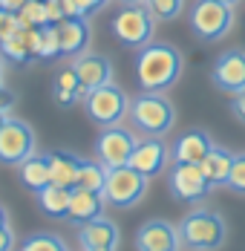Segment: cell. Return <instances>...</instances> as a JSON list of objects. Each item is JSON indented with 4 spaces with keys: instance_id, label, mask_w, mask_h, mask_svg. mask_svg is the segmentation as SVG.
<instances>
[{
    "instance_id": "ffe728a7",
    "label": "cell",
    "mask_w": 245,
    "mask_h": 251,
    "mask_svg": "<svg viewBox=\"0 0 245 251\" xmlns=\"http://www.w3.org/2000/svg\"><path fill=\"white\" fill-rule=\"evenodd\" d=\"M87 99V90L81 87V81L75 75V70H61L55 81H52V101L58 104V107H73L78 101Z\"/></svg>"
},
{
    "instance_id": "e575fe53",
    "label": "cell",
    "mask_w": 245,
    "mask_h": 251,
    "mask_svg": "<svg viewBox=\"0 0 245 251\" xmlns=\"http://www.w3.org/2000/svg\"><path fill=\"white\" fill-rule=\"evenodd\" d=\"M75 3H78V9H81L84 15H93V12H98L107 0H75Z\"/></svg>"
},
{
    "instance_id": "836d02e7",
    "label": "cell",
    "mask_w": 245,
    "mask_h": 251,
    "mask_svg": "<svg viewBox=\"0 0 245 251\" xmlns=\"http://www.w3.org/2000/svg\"><path fill=\"white\" fill-rule=\"evenodd\" d=\"M12 246H15V234L9 226H3L0 228V251H12Z\"/></svg>"
},
{
    "instance_id": "484cf974",
    "label": "cell",
    "mask_w": 245,
    "mask_h": 251,
    "mask_svg": "<svg viewBox=\"0 0 245 251\" xmlns=\"http://www.w3.org/2000/svg\"><path fill=\"white\" fill-rule=\"evenodd\" d=\"M21 251H70L67 249V243L61 240V237H55V234H32V237H26Z\"/></svg>"
},
{
    "instance_id": "ba28073f",
    "label": "cell",
    "mask_w": 245,
    "mask_h": 251,
    "mask_svg": "<svg viewBox=\"0 0 245 251\" xmlns=\"http://www.w3.org/2000/svg\"><path fill=\"white\" fill-rule=\"evenodd\" d=\"M168 185H171L173 200L185 202V205H196L202 202L208 194H211V179L205 176V171L199 165H191V162H176L171 168V176H168Z\"/></svg>"
},
{
    "instance_id": "9a60e30c",
    "label": "cell",
    "mask_w": 245,
    "mask_h": 251,
    "mask_svg": "<svg viewBox=\"0 0 245 251\" xmlns=\"http://www.w3.org/2000/svg\"><path fill=\"white\" fill-rule=\"evenodd\" d=\"M78 240H81L84 251H116L122 243V234H119V226L113 220L98 217V220H90L81 226Z\"/></svg>"
},
{
    "instance_id": "f1b7e54d",
    "label": "cell",
    "mask_w": 245,
    "mask_h": 251,
    "mask_svg": "<svg viewBox=\"0 0 245 251\" xmlns=\"http://www.w3.org/2000/svg\"><path fill=\"white\" fill-rule=\"evenodd\" d=\"M58 55H61V38H58L55 24L41 26V52H38V58L49 61V58H58Z\"/></svg>"
},
{
    "instance_id": "5bb4252c",
    "label": "cell",
    "mask_w": 245,
    "mask_h": 251,
    "mask_svg": "<svg viewBox=\"0 0 245 251\" xmlns=\"http://www.w3.org/2000/svg\"><path fill=\"white\" fill-rule=\"evenodd\" d=\"M73 70H75V75H78L81 87H84L87 93L113 81V64H110V58L96 55V52H81V55H75Z\"/></svg>"
},
{
    "instance_id": "6da1fadb",
    "label": "cell",
    "mask_w": 245,
    "mask_h": 251,
    "mask_svg": "<svg viewBox=\"0 0 245 251\" xmlns=\"http://www.w3.org/2000/svg\"><path fill=\"white\" fill-rule=\"evenodd\" d=\"M182 52L173 44H147L136 55V78L145 93H168L182 75Z\"/></svg>"
},
{
    "instance_id": "1f68e13d",
    "label": "cell",
    "mask_w": 245,
    "mask_h": 251,
    "mask_svg": "<svg viewBox=\"0 0 245 251\" xmlns=\"http://www.w3.org/2000/svg\"><path fill=\"white\" fill-rule=\"evenodd\" d=\"M47 18H49V24H61V21L67 18L61 0H47Z\"/></svg>"
},
{
    "instance_id": "7a4b0ae2",
    "label": "cell",
    "mask_w": 245,
    "mask_h": 251,
    "mask_svg": "<svg viewBox=\"0 0 245 251\" xmlns=\"http://www.w3.org/2000/svg\"><path fill=\"white\" fill-rule=\"evenodd\" d=\"M182 246L194 251H220L228 243V223L220 211L211 208H196L188 211L179 223Z\"/></svg>"
},
{
    "instance_id": "74e56055",
    "label": "cell",
    "mask_w": 245,
    "mask_h": 251,
    "mask_svg": "<svg viewBox=\"0 0 245 251\" xmlns=\"http://www.w3.org/2000/svg\"><path fill=\"white\" fill-rule=\"evenodd\" d=\"M3 226H9V214H6V208L0 205V228H3Z\"/></svg>"
},
{
    "instance_id": "cb8c5ba5",
    "label": "cell",
    "mask_w": 245,
    "mask_h": 251,
    "mask_svg": "<svg viewBox=\"0 0 245 251\" xmlns=\"http://www.w3.org/2000/svg\"><path fill=\"white\" fill-rule=\"evenodd\" d=\"M107 165H101V162H90V159H84L81 162V171H78V182H75V188H87V191H98V194H104V185H107Z\"/></svg>"
},
{
    "instance_id": "4316f807",
    "label": "cell",
    "mask_w": 245,
    "mask_h": 251,
    "mask_svg": "<svg viewBox=\"0 0 245 251\" xmlns=\"http://www.w3.org/2000/svg\"><path fill=\"white\" fill-rule=\"evenodd\" d=\"M156 21H176L185 9V0H145Z\"/></svg>"
},
{
    "instance_id": "ab89813d",
    "label": "cell",
    "mask_w": 245,
    "mask_h": 251,
    "mask_svg": "<svg viewBox=\"0 0 245 251\" xmlns=\"http://www.w3.org/2000/svg\"><path fill=\"white\" fill-rule=\"evenodd\" d=\"M124 6H133V3H145V0H122Z\"/></svg>"
},
{
    "instance_id": "d6986e66",
    "label": "cell",
    "mask_w": 245,
    "mask_h": 251,
    "mask_svg": "<svg viewBox=\"0 0 245 251\" xmlns=\"http://www.w3.org/2000/svg\"><path fill=\"white\" fill-rule=\"evenodd\" d=\"M47 159H49V171H52V182L64 185V188H75L84 159L70 151H52V153H47Z\"/></svg>"
},
{
    "instance_id": "603a6c76",
    "label": "cell",
    "mask_w": 245,
    "mask_h": 251,
    "mask_svg": "<svg viewBox=\"0 0 245 251\" xmlns=\"http://www.w3.org/2000/svg\"><path fill=\"white\" fill-rule=\"evenodd\" d=\"M18 174H21V182H24L29 191H35V194L52 182L49 159H47V156H38V153H32L29 159H24V162L18 165Z\"/></svg>"
},
{
    "instance_id": "8992f818",
    "label": "cell",
    "mask_w": 245,
    "mask_h": 251,
    "mask_svg": "<svg viewBox=\"0 0 245 251\" xmlns=\"http://www.w3.org/2000/svg\"><path fill=\"white\" fill-rule=\"evenodd\" d=\"M84 107H87V116L101 127H113L119 125L124 116L130 113V99L122 87H116L113 81L104 84V87H96L87 93L84 99Z\"/></svg>"
},
{
    "instance_id": "4fadbf2b",
    "label": "cell",
    "mask_w": 245,
    "mask_h": 251,
    "mask_svg": "<svg viewBox=\"0 0 245 251\" xmlns=\"http://www.w3.org/2000/svg\"><path fill=\"white\" fill-rule=\"evenodd\" d=\"M168 159H171V151H168V145L159 139V136H147L145 142H139L136 145V151L130 156V168H136L139 174L145 176H159L165 171V165H168Z\"/></svg>"
},
{
    "instance_id": "3957f363",
    "label": "cell",
    "mask_w": 245,
    "mask_h": 251,
    "mask_svg": "<svg viewBox=\"0 0 245 251\" xmlns=\"http://www.w3.org/2000/svg\"><path fill=\"white\" fill-rule=\"evenodd\" d=\"M130 122L145 136H168L176 125V107L165 93H145L130 101Z\"/></svg>"
},
{
    "instance_id": "7c38bea8",
    "label": "cell",
    "mask_w": 245,
    "mask_h": 251,
    "mask_svg": "<svg viewBox=\"0 0 245 251\" xmlns=\"http://www.w3.org/2000/svg\"><path fill=\"white\" fill-rule=\"evenodd\" d=\"M182 249V234L179 226L168 220H147L136 231V251H179Z\"/></svg>"
},
{
    "instance_id": "5b68a950",
    "label": "cell",
    "mask_w": 245,
    "mask_h": 251,
    "mask_svg": "<svg viewBox=\"0 0 245 251\" xmlns=\"http://www.w3.org/2000/svg\"><path fill=\"white\" fill-rule=\"evenodd\" d=\"M147 188H150V176L139 174L136 168H130V165L110 168L107 185H104V200L113 208H133L145 200Z\"/></svg>"
},
{
    "instance_id": "52a82bcc",
    "label": "cell",
    "mask_w": 245,
    "mask_h": 251,
    "mask_svg": "<svg viewBox=\"0 0 245 251\" xmlns=\"http://www.w3.org/2000/svg\"><path fill=\"white\" fill-rule=\"evenodd\" d=\"M191 29L202 41H222L234 29V6L220 0H199L191 9Z\"/></svg>"
},
{
    "instance_id": "8d00e7d4",
    "label": "cell",
    "mask_w": 245,
    "mask_h": 251,
    "mask_svg": "<svg viewBox=\"0 0 245 251\" xmlns=\"http://www.w3.org/2000/svg\"><path fill=\"white\" fill-rule=\"evenodd\" d=\"M26 6V0H0V9H6V12H21Z\"/></svg>"
},
{
    "instance_id": "f35d334b",
    "label": "cell",
    "mask_w": 245,
    "mask_h": 251,
    "mask_svg": "<svg viewBox=\"0 0 245 251\" xmlns=\"http://www.w3.org/2000/svg\"><path fill=\"white\" fill-rule=\"evenodd\" d=\"M9 119H12V116H9V110H0V127L6 125V122H9Z\"/></svg>"
},
{
    "instance_id": "60d3db41",
    "label": "cell",
    "mask_w": 245,
    "mask_h": 251,
    "mask_svg": "<svg viewBox=\"0 0 245 251\" xmlns=\"http://www.w3.org/2000/svg\"><path fill=\"white\" fill-rule=\"evenodd\" d=\"M3 70H6V64H3V52H0V78H3Z\"/></svg>"
},
{
    "instance_id": "277c9868",
    "label": "cell",
    "mask_w": 245,
    "mask_h": 251,
    "mask_svg": "<svg viewBox=\"0 0 245 251\" xmlns=\"http://www.w3.org/2000/svg\"><path fill=\"white\" fill-rule=\"evenodd\" d=\"M110 29L119 38V44L130 47V50H142V47H147L153 41L156 18H153V12L145 3H133V6H124L122 12L113 18Z\"/></svg>"
},
{
    "instance_id": "b9f144b4",
    "label": "cell",
    "mask_w": 245,
    "mask_h": 251,
    "mask_svg": "<svg viewBox=\"0 0 245 251\" xmlns=\"http://www.w3.org/2000/svg\"><path fill=\"white\" fill-rule=\"evenodd\" d=\"M220 3H228V6H237L240 0H220Z\"/></svg>"
},
{
    "instance_id": "f546056e",
    "label": "cell",
    "mask_w": 245,
    "mask_h": 251,
    "mask_svg": "<svg viewBox=\"0 0 245 251\" xmlns=\"http://www.w3.org/2000/svg\"><path fill=\"white\" fill-rule=\"evenodd\" d=\"M234 194L245 197V153H234V168H231V176H228V185Z\"/></svg>"
},
{
    "instance_id": "d4e9b609",
    "label": "cell",
    "mask_w": 245,
    "mask_h": 251,
    "mask_svg": "<svg viewBox=\"0 0 245 251\" xmlns=\"http://www.w3.org/2000/svg\"><path fill=\"white\" fill-rule=\"evenodd\" d=\"M0 52H3V58L15 61V64H29V61H35V52H32L29 38H26V26L21 32H15L12 38H6V41L0 44Z\"/></svg>"
},
{
    "instance_id": "7402d4cb",
    "label": "cell",
    "mask_w": 245,
    "mask_h": 251,
    "mask_svg": "<svg viewBox=\"0 0 245 251\" xmlns=\"http://www.w3.org/2000/svg\"><path fill=\"white\" fill-rule=\"evenodd\" d=\"M199 168L205 171V176L211 179L214 188L228 185V176H231V168H234V153L225 151V148H220V145H214V151L199 162Z\"/></svg>"
},
{
    "instance_id": "8fae6325",
    "label": "cell",
    "mask_w": 245,
    "mask_h": 251,
    "mask_svg": "<svg viewBox=\"0 0 245 251\" xmlns=\"http://www.w3.org/2000/svg\"><path fill=\"white\" fill-rule=\"evenodd\" d=\"M211 81L220 93L237 96L245 90V50H228L222 52L214 64Z\"/></svg>"
},
{
    "instance_id": "2e32d148",
    "label": "cell",
    "mask_w": 245,
    "mask_h": 251,
    "mask_svg": "<svg viewBox=\"0 0 245 251\" xmlns=\"http://www.w3.org/2000/svg\"><path fill=\"white\" fill-rule=\"evenodd\" d=\"M104 194H98V191H87V188H73V200H70V214H67V220L75 223V226H84V223H90V220H98V217H104Z\"/></svg>"
},
{
    "instance_id": "30bf717a",
    "label": "cell",
    "mask_w": 245,
    "mask_h": 251,
    "mask_svg": "<svg viewBox=\"0 0 245 251\" xmlns=\"http://www.w3.org/2000/svg\"><path fill=\"white\" fill-rule=\"evenodd\" d=\"M32 153H35V130L21 119H9L0 127V162L21 165Z\"/></svg>"
},
{
    "instance_id": "83f0119b",
    "label": "cell",
    "mask_w": 245,
    "mask_h": 251,
    "mask_svg": "<svg viewBox=\"0 0 245 251\" xmlns=\"http://www.w3.org/2000/svg\"><path fill=\"white\" fill-rule=\"evenodd\" d=\"M18 18L24 26H47V0H26V6L18 12Z\"/></svg>"
},
{
    "instance_id": "d590c367",
    "label": "cell",
    "mask_w": 245,
    "mask_h": 251,
    "mask_svg": "<svg viewBox=\"0 0 245 251\" xmlns=\"http://www.w3.org/2000/svg\"><path fill=\"white\" fill-rule=\"evenodd\" d=\"M12 104H15V96L9 93V87H6L3 78H0V110H9Z\"/></svg>"
},
{
    "instance_id": "d6a6232c",
    "label": "cell",
    "mask_w": 245,
    "mask_h": 251,
    "mask_svg": "<svg viewBox=\"0 0 245 251\" xmlns=\"http://www.w3.org/2000/svg\"><path fill=\"white\" fill-rule=\"evenodd\" d=\"M231 113H234V119H240V122L245 125V90L231 99Z\"/></svg>"
},
{
    "instance_id": "9c48e42d",
    "label": "cell",
    "mask_w": 245,
    "mask_h": 251,
    "mask_svg": "<svg viewBox=\"0 0 245 251\" xmlns=\"http://www.w3.org/2000/svg\"><path fill=\"white\" fill-rule=\"evenodd\" d=\"M136 145H139V139H136L133 130H127L122 125L104 127L101 136L96 139V159L107 168H122V165L130 162Z\"/></svg>"
},
{
    "instance_id": "44dd1931",
    "label": "cell",
    "mask_w": 245,
    "mask_h": 251,
    "mask_svg": "<svg viewBox=\"0 0 245 251\" xmlns=\"http://www.w3.org/2000/svg\"><path fill=\"white\" fill-rule=\"evenodd\" d=\"M70 200H73V188H64V185H55L49 182L47 188L38 191V202H41V211L52 217V220H67L70 214Z\"/></svg>"
},
{
    "instance_id": "4dcf8cb0",
    "label": "cell",
    "mask_w": 245,
    "mask_h": 251,
    "mask_svg": "<svg viewBox=\"0 0 245 251\" xmlns=\"http://www.w3.org/2000/svg\"><path fill=\"white\" fill-rule=\"evenodd\" d=\"M24 24H21V18H18V12H6V9H0V44L6 41V38H12L15 32H21Z\"/></svg>"
},
{
    "instance_id": "ac0fdd59",
    "label": "cell",
    "mask_w": 245,
    "mask_h": 251,
    "mask_svg": "<svg viewBox=\"0 0 245 251\" xmlns=\"http://www.w3.org/2000/svg\"><path fill=\"white\" fill-rule=\"evenodd\" d=\"M214 139L205 133V130H188L176 145H173V162H191V165H199L208 153L214 151Z\"/></svg>"
},
{
    "instance_id": "e0dca14e",
    "label": "cell",
    "mask_w": 245,
    "mask_h": 251,
    "mask_svg": "<svg viewBox=\"0 0 245 251\" xmlns=\"http://www.w3.org/2000/svg\"><path fill=\"white\" fill-rule=\"evenodd\" d=\"M58 38H61V55H81L90 47V24L87 18H64L61 24H55Z\"/></svg>"
}]
</instances>
